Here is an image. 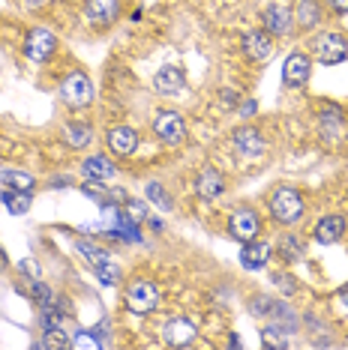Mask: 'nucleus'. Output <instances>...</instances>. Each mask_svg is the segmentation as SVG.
<instances>
[{"label":"nucleus","mask_w":348,"mask_h":350,"mask_svg":"<svg viewBox=\"0 0 348 350\" xmlns=\"http://www.w3.org/2000/svg\"><path fill=\"white\" fill-rule=\"evenodd\" d=\"M0 269H6V252L0 249Z\"/></svg>","instance_id":"a19ab883"},{"label":"nucleus","mask_w":348,"mask_h":350,"mask_svg":"<svg viewBox=\"0 0 348 350\" xmlns=\"http://www.w3.org/2000/svg\"><path fill=\"white\" fill-rule=\"evenodd\" d=\"M153 132L165 144H184L186 141V123L177 111H160V117L153 120Z\"/></svg>","instance_id":"20e7f679"},{"label":"nucleus","mask_w":348,"mask_h":350,"mask_svg":"<svg viewBox=\"0 0 348 350\" xmlns=\"http://www.w3.org/2000/svg\"><path fill=\"white\" fill-rule=\"evenodd\" d=\"M271 260V245L267 243H247L243 245V252H240V264L247 267V269H261Z\"/></svg>","instance_id":"dca6fc26"},{"label":"nucleus","mask_w":348,"mask_h":350,"mask_svg":"<svg viewBox=\"0 0 348 350\" xmlns=\"http://www.w3.org/2000/svg\"><path fill=\"white\" fill-rule=\"evenodd\" d=\"M261 341H264V345H271V347H286V345H288L286 338L276 336V329H264V336H261Z\"/></svg>","instance_id":"473e14b6"},{"label":"nucleus","mask_w":348,"mask_h":350,"mask_svg":"<svg viewBox=\"0 0 348 350\" xmlns=\"http://www.w3.org/2000/svg\"><path fill=\"white\" fill-rule=\"evenodd\" d=\"M97 275H99L102 284H117V282H121V269H117L112 260H105L102 267H97Z\"/></svg>","instance_id":"c756f323"},{"label":"nucleus","mask_w":348,"mask_h":350,"mask_svg":"<svg viewBox=\"0 0 348 350\" xmlns=\"http://www.w3.org/2000/svg\"><path fill=\"white\" fill-rule=\"evenodd\" d=\"M312 51H315V57H319L321 63H339V60H345V54H348V39L343 33H324L319 42L312 45Z\"/></svg>","instance_id":"39448f33"},{"label":"nucleus","mask_w":348,"mask_h":350,"mask_svg":"<svg viewBox=\"0 0 348 350\" xmlns=\"http://www.w3.org/2000/svg\"><path fill=\"white\" fill-rule=\"evenodd\" d=\"M126 204H129V219H136V221H141V219H145V216H147V206H145V204H141V201H126Z\"/></svg>","instance_id":"72a5a7b5"},{"label":"nucleus","mask_w":348,"mask_h":350,"mask_svg":"<svg viewBox=\"0 0 348 350\" xmlns=\"http://www.w3.org/2000/svg\"><path fill=\"white\" fill-rule=\"evenodd\" d=\"M73 341L60 332V326H54V329H45V338L39 341V347H69Z\"/></svg>","instance_id":"c85d7f7f"},{"label":"nucleus","mask_w":348,"mask_h":350,"mask_svg":"<svg viewBox=\"0 0 348 350\" xmlns=\"http://www.w3.org/2000/svg\"><path fill=\"white\" fill-rule=\"evenodd\" d=\"M279 258H286V260H300L303 258V243L297 240V237H282V243H279Z\"/></svg>","instance_id":"bb28decb"},{"label":"nucleus","mask_w":348,"mask_h":350,"mask_svg":"<svg viewBox=\"0 0 348 350\" xmlns=\"http://www.w3.org/2000/svg\"><path fill=\"white\" fill-rule=\"evenodd\" d=\"M30 291H34V297L39 299V306H54V293L49 291V288H45V284L42 282H34V284H30Z\"/></svg>","instance_id":"7c9ffc66"},{"label":"nucleus","mask_w":348,"mask_h":350,"mask_svg":"<svg viewBox=\"0 0 348 350\" xmlns=\"http://www.w3.org/2000/svg\"><path fill=\"white\" fill-rule=\"evenodd\" d=\"M82 174L87 180H108V177H114V165L105 156H90V159H84Z\"/></svg>","instance_id":"412c9836"},{"label":"nucleus","mask_w":348,"mask_h":350,"mask_svg":"<svg viewBox=\"0 0 348 350\" xmlns=\"http://www.w3.org/2000/svg\"><path fill=\"white\" fill-rule=\"evenodd\" d=\"M330 6H334L336 12H348V0H330Z\"/></svg>","instance_id":"4c0bfd02"},{"label":"nucleus","mask_w":348,"mask_h":350,"mask_svg":"<svg viewBox=\"0 0 348 350\" xmlns=\"http://www.w3.org/2000/svg\"><path fill=\"white\" fill-rule=\"evenodd\" d=\"M234 147L240 150L243 156H258V153H264L267 150V144H264V138H261V132H256V129H237L234 132Z\"/></svg>","instance_id":"4468645a"},{"label":"nucleus","mask_w":348,"mask_h":350,"mask_svg":"<svg viewBox=\"0 0 348 350\" xmlns=\"http://www.w3.org/2000/svg\"><path fill=\"white\" fill-rule=\"evenodd\" d=\"M145 195H147V201H150V204H156L160 210H171V198L165 195V189L160 186V183H147Z\"/></svg>","instance_id":"cd10ccee"},{"label":"nucleus","mask_w":348,"mask_h":350,"mask_svg":"<svg viewBox=\"0 0 348 350\" xmlns=\"http://www.w3.org/2000/svg\"><path fill=\"white\" fill-rule=\"evenodd\" d=\"M243 49H247V54L252 60H271L273 57V36L264 33V30H252V33H247V39H243Z\"/></svg>","instance_id":"9b49d317"},{"label":"nucleus","mask_w":348,"mask_h":350,"mask_svg":"<svg viewBox=\"0 0 348 350\" xmlns=\"http://www.w3.org/2000/svg\"><path fill=\"white\" fill-rule=\"evenodd\" d=\"M0 183H6L10 189H18V192H30L34 189V177L21 171H0Z\"/></svg>","instance_id":"a878e982"},{"label":"nucleus","mask_w":348,"mask_h":350,"mask_svg":"<svg viewBox=\"0 0 348 350\" xmlns=\"http://www.w3.org/2000/svg\"><path fill=\"white\" fill-rule=\"evenodd\" d=\"M54 33L51 30H45V27H39V30H30V36H27V57L34 60V63H45L54 54Z\"/></svg>","instance_id":"423d86ee"},{"label":"nucleus","mask_w":348,"mask_h":350,"mask_svg":"<svg viewBox=\"0 0 348 350\" xmlns=\"http://www.w3.org/2000/svg\"><path fill=\"white\" fill-rule=\"evenodd\" d=\"M282 81L288 87H303L310 81V60L303 54H288L286 66H282Z\"/></svg>","instance_id":"9d476101"},{"label":"nucleus","mask_w":348,"mask_h":350,"mask_svg":"<svg viewBox=\"0 0 348 350\" xmlns=\"http://www.w3.org/2000/svg\"><path fill=\"white\" fill-rule=\"evenodd\" d=\"M291 21H295V15L282 3H273L264 10V25H267V33L271 36H286L291 30Z\"/></svg>","instance_id":"1a4fd4ad"},{"label":"nucleus","mask_w":348,"mask_h":350,"mask_svg":"<svg viewBox=\"0 0 348 350\" xmlns=\"http://www.w3.org/2000/svg\"><path fill=\"white\" fill-rule=\"evenodd\" d=\"M108 147H112L117 156L136 153V147H138L136 129H129V126H117V129H112V132H108Z\"/></svg>","instance_id":"ddd939ff"},{"label":"nucleus","mask_w":348,"mask_h":350,"mask_svg":"<svg viewBox=\"0 0 348 350\" xmlns=\"http://www.w3.org/2000/svg\"><path fill=\"white\" fill-rule=\"evenodd\" d=\"M321 132H324V138L327 141H336L339 135H343V117H339L334 108L321 114Z\"/></svg>","instance_id":"393cba45"},{"label":"nucleus","mask_w":348,"mask_h":350,"mask_svg":"<svg viewBox=\"0 0 348 350\" xmlns=\"http://www.w3.org/2000/svg\"><path fill=\"white\" fill-rule=\"evenodd\" d=\"M63 141H66L73 150H84L87 144L93 141V129L87 123H66V129H63Z\"/></svg>","instance_id":"aec40b11"},{"label":"nucleus","mask_w":348,"mask_h":350,"mask_svg":"<svg viewBox=\"0 0 348 350\" xmlns=\"http://www.w3.org/2000/svg\"><path fill=\"white\" fill-rule=\"evenodd\" d=\"M73 345H75V347H99L102 341H99L97 336H78V338L73 341Z\"/></svg>","instance_id":"f704fd0d"},{"label":"nucleus","mask_w":348,"mask_h":350,"mask_svg":"<svg viewBox=\"0 0 348 350\" xmlns=\"http://www.w3.org/2000/svg\"><path fill=\"white\" fill-rule=\"evenodd\" d=\"M271 306H273L271 297H256L252 299V314H267L271 312Z\"/></svg>","instance_id":"2f4dec72"},{"label":"nucleus","mask_w":348,"mask_h":350,"mask_svg":"<svg viewBox=\"0 0 348 350\" xmlns=\"http://www.w3.org/2000/svg\"><path fill=\"white\" fill-rule=\"evenodd\" d=\"M184 84H186V78H184V72H180L177 66H162L160 72H156V78H153V87L162 93V96H174V93H180L184 90Z\"/></svg>","instance_id":"f8f14e48"},{"label":"nucleus","mask_w":348,"mask_h":350,"mask_svg":"<svg viewBox=\"0 0 348 350\" xmlns=\"http://www.w3.org/2000/svg\"><path fill=\"white\" fill-rule=\"evenodd\" d=\"M319 18H321L319 3H315V0H300V6H297L300 27H315V25H319Z\"/></svg>","instance_id":"b1692460"},{"label":"nucleus","mask_w":348,"mask_h":350,"mask_svg":"<svg viewBox=\"0 0 348 350\" xmlns=\"http://www.w3.org/2000/svg\"><path fill=\"white\" fill-rule=\"evenodd\" d=\"M339 302H343V306L348 308V284H345V288H343V293H339Z\"/></svg>","instance_id":"ea45409f"},{"label":"nucleus","mask_w":348,"mask_h":350,"mask_svg":"<svg viewBox=\"0 0 348 350\" xmlns=\"http://www.w3.org/2000/svg\"><path fill=\"white\" fill-rule=\"evenodd\" d=\"M228 230H232V237H234V240H240V243L256 240V234H258V216L252 210H247V206H240V210H234L232 221H228Z\"/></svg>","instance_id":"0eeeda50"},{"label":"nucleus","mask_w":348,"mask_h":350,"mask_svg":"<svg viewBox=\"0 0 348 350\" xmlns=\"http://www.w3.org/2000/svg\"><path fill=\"white\" fill-rule=\"evenodd\" d=\"M126 306H129L132 314H147L160 306V288L147 278H138L126 288Z\"/></svg>","instance_id":"f03ea898"},{"label":"nucleus","mask_w":348,"mask_h":350,"mask_svg":"<svg viewBox=\"0 0 348 350\" xmlns=\"http://www.w3.org/2000/svg\"><path fill=\"white\" fill-rule=\"evenodd\" d=\"M60 99L66 102L69 108H84V105H90V99H93V84H90V78H87L84 72H73L66 78V81L60 84Z\"/></svg>","instance_id":"7ed1b4c3"},{"label":"nucleus","mask_w":348,"mask_h":350,"mask_svg":"<svg viewBox=\"0 0 348 350\" xmlns=\"http://www.w3.org/2000/svg\"><path fill=\"white\" fill-rule=\"evenodd\" d=\"M75 252L82 254V258H84L90 267H102V264H105V260H108V252H105V249H99V245H93L90 240L75 243Z\"/></svg>","instance_id":"5701e85b"},{"label":"nucleus","mask_w":348,"mask_h":350,"mask_svg":"<svg viewBox=\"0 0 348 350\" xmlns=\"http://www.w3.org/2000/svg\"><path fill=\"white\" fill-rule=\"evenodd\" d=\"M271 213L276 221H282V225H295L303 216V198H300L291 186H279L271 201Z\"/></svg>","instance_id":"f257e3e1"},{"label":"nucleus","mask_w":348,"mask_h":350,"mask_svg":"<svg viewBox=\"0 0 348 350\" xmlns=\"http://www.w3.org/2000/svg\"><path fill=\"white\" fill-rule=\"evenodd\" d=\"M162 338L169 347H184L189 341L195 338V323L189 321V317H174V321L165 323L162 329Z\"/></svg>","instance_id":"6e6552de"},{"label":"nucleus","mask_w":348,"mask_h":350,"mask_svg":"<svg viewBox=\"0 0 348 350\" xmlns=\"http://www.w3.org/2000/svg\"><path fill=\"white\" fill-rule=\"evenodd\" d=\"M195 189H199V195H201V198L213 201V198H219V195H223V189H225L223 174L213 171V168H204V171L199 174V183H195Z\"/></svg>","instance_id":"a211bd4d"},{"label":"nucleus","mask_w":348,"mask_h":350,"mask_svg":"<svg viewBox=\"0 0 348 350\" xmlns=\"http://www.w3.org/2000/svg\"><path fill=\"white\" fill-rule=\"evenodd\" d=\"M87 15L93 25H112L117 18V0H87Z\"/></svg>","instance_id":"6ab92c4d"},{"label":"nucleus","mask_w":348,"mask_h":350,"mask_svg":"<svg viewBox=\"0 0 348 350\" xmlns=\"http://www.w3.org/2000/svg\"><path fill=\"white\" fill-rule=\"evenodd\" d=\"M345 230V219L343 216H324L319 225H315V240H319L321 245H330L336 243L339 237H343Z\"/></svg>","instance_id":"2eb2a0df"},{"label":"nucleus","mask_w":348,"mask_h":350,"mask_svg":"<svg viewBox=\"0 0 348 350\" xmlns=\"http://www.w3.org/2000/svg\"><path fill=\"white\" fill-rule=\"evenodd\" d=\"M267 314H271V329H276V332H295L297 329V314L291 312L286 302H273Z\"/></svg>","instance_id":"f3484780"},{"label":"nucleus","mask_w":348,"mask_h":350,"mask_svg":"<svg viewBox=\"0 0 348 350\" xmlns=\"http://www.w3.org/2000/svg\"><path fill=\"white\" fill-rule=\"evenodd\" d=\"M252 111H256V102H247V105H243V108H240V114H243V117H249V114H252Z\"/></svg>","instance_id":"58836bf2"},{"label":"nucleus","mask_w":348,"mask_h":350,"mask_svg":"<svg viewBox=\"0 0 348 350\" xmlns=\"http://www.w3.org/2000/svg\"><path fill=\"white\" fill-rule=\"evenodd\" d=\"M18 269H21V273H27V275H36V273H39V267L34 264V260H21Z\"/></svg>","instance_id":"e433bc0d"},{"label":"nucleus","mask_w":348,"mask_h":350,"mask_svg":"<svg viewBox=\"0 0 348 350\" xmlns=\"http://www.w3.org/2000/svg\"><path fill=\"white\" fill-rule=\"evenodd\" d=\"M276 284H279V288L286 291V293L295 291V278H288V275H276Z\"/></svg>","instance_id":"c9c22d12"},{"label":"nucleus","mask_w":348,"mask_h":350,"mask_svg":"<svg viewBox=\"0 0 348 350\" xmlns=\"http://www.w3.org/2000/svg\"><path fill=\"white\" fill-rule=\"evenodd\" d=\"M6 204V210L12 213V216H21V213L30 210V192H18V189H10V192L0 195Z\"/></svg>","instance_id":"4be33fe9"}]
</instances>
